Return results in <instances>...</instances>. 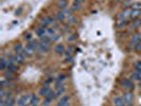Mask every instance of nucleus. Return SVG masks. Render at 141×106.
Returning <instances> with one entry per match:
<instances>
[{"label": "nucleus", "mask_w": 141, "mask_h": 106, "mask_svg": "<svg viewBox=\"0 0 141 106\" xmlns=\"http://www.w3.org/2000/svg\"><path fill=\"white\" fill-rule=\"evenodd\" d=\"M131 13H132L131 9H125L124 11H122L121 13L118 15L119 21H124L125 19H127V17H131Z\"/></svg>", "instance_id": "f257e3e1"}, {"label": "nucleus", "mask_w": 141, "mask_h": 106, "mask_svg": "<svg viewBox=\"0 0 141 106\" xmlns=\"http://www.w3.org/2000/svg\"><path fill=\"white\" fill-rule=\"evenodd\" d=\"M31 98H32V97L28 96V95L22 96V97H20V98L18 99V101H17V103H18V105H19V106H27V105L29 104V102L31 101Z\"/></svg>", "instance_id": "f03ea898"}, {"label": "nucleus", "mask_w": 141, "mask_h": 106, "mask_svg": "<svg viewBox=\"0 0 141 106\" xmlns=\"http://www.w3.org/2000/svg\"><path fill=\"white\" fill-rule=\"evenodd\" d=\"M141 40V35L139 33H136L133 35V37L131 39V43H130V47L131 48H135V46H136L139 42Z\"/></svg>", "instance_id": "7ed1b4c3"}, {"label": "nucleus", "mask_w": 141, "mask_h": 106, "mask_svg": "<svg viewBox=\"0 0 141 106\" xmlns=\"http://www.w3.org/2000/svg\"><path fill=\"white\" fill-rule=\"evenodd\" d=\"M114 104H115V106H125V102H124L123 97H119V96L115 97L114 98Z\"/></svg>", "instance_id": "20e7f679"}, {"label": "nucleus", "mask_w": 141, "mask_h": 106, "mask_svg": "<svg viewBox=\"0 0 141 106\" xmlns=\"http://www.w3.org/2000/svg\"><path fill=\"white\" fill-rule=\"evenodd\" d=\"M14 62H16L17 64H22L23 61H25V54L21 52V53H16L14 55Z\"/></svg>", "instance_id": "39448f33"}, {"label": "nucleus", "mask_w": 141, "mask_h": 106, "mask_svg": "<svg viewBox=\"0 0 141 106\" xmlns=\"http://www.w3.org/2000/svg\"><path fill=\"white\" fill-rule=\"evenodd\" d=\"M69 96L62 97L57 103V106H69Z\"/></svg>", "instance_id": "423d86ee"}, {"label": "nucleus", "mask_w": 141, "mask_h": 106, "mask_svg": "<svg viewBox=\"0 0 141 106\" xmlns=\"http://www.w3.org/2000/svg\"><path fill=\"white\" fill-rule=\"evenodd\" d=\"M121 84H122V86L124 87V88H126V89H133V83H132V81L131 80H127V79H124V80H122L121 81Z\"/></svg>", "instance_id": "0eeeda50"}, {"label": "nucleus", "mask_w": 141, "mask_h": 106, "mask_svg": "<svg viewBox=\"0 0 141 106\" xmlns=\"http://www.w3.org/2000/svg\"><path fill=\"white\" fill-rule=\"evenodd\" d=\"M51 89H50V87L49 86H44L40 88V90H39V95L40 96H44V97H47L50 93Z\"/></svg>", "instance_id": "6e6552de"}, {"label": "nucleus", "mask_w": 141, "mask_h": 106, "mask_svg": "<svg viewBox=\"0 0 141 106\" xmlns=\"http://www.w3.org/2000/svg\"><path fill=\"white\" fill-rule=\"evenodd\" d=\"M140 15H141V10L140 9H133L132 13H131V18H133L135 20V19H137Z\"/></svg>", "instance_id": "1a4fd4ad"}, {"label": "nucleus", "mask_w": 141, "mask_h": 106, "mask_svg": "<svg viewBox=\"0 0 141 106\" xmlns=\"http://www.w3.org/2000/svg\"><path fill=\"white\" fill-rule=\"evenodd\" d=\"M123 99H124V102L126 105H130L133 102V96H132L131 92H126L124 95V97H123Z\"/></svg>", "instance_id": "9d476101"}, {"label": "nucleus", "mask_w": 141, "mask_h": 106, "mask_svg": "<svg viewBox=\"0 0 141 106\" xmlns=\"http://www.w3.org/2000/svg\"><path fill=\"white\" fill-rule=\"evenodd\" d=\"M49 44H45V43H42L39 46H38V50L40 51V52H43V53H45V52H47L49 50Z\"/></svg>", "instance_id": "9b49d317"}, {"label": "nucleus", "mask_w": 141, "mask_h": 106, "mask_svg": "<svg viewBox=\"0 0 141 106\" xmlns=\"http://www.w3.org/2000/svg\"><path fill=\"white\" fill-rule=\"evenodd\" d=\"M22 53H23V54H25V56H32V55H33V53H34V50H33L32 48H30V47L28 46L26 49H23Z\"/></svg>", "instance_id": "f8f14e48"}, {"label": "nucleus", "mask_w": 141, "mask_h": 106, "mask_svg": "<svg viewBox=\"0 0 141 106\" xmlns=\"http://www.w3.org/2000/svg\"><path fill=\"white\" fill-rule=\"evenodd\" d=\"M53 21H54L53 18H51V17H45L42 20V25H43V27H46V26L50 25V23H52Z\"/></svg>", "instance_id": "ddd939ff"}, {"label": "nucleus", "mask_w": 141, "mask_h": 106, "mask_svg": "<svg viewBox=\"0 0 141 106\" xmlns=\"http://www.w3.org/2000/svg\"><path fill=\"white\" fill-rule=\"evenodd\" d=\"M46 32H47V29H46L45 27H40V28H38L37 30H36V34L38 35L39 37L45 36V35H46Z\"/></svg>", "instance_id": "4468645a"}, {"label": "nucleus", "mask_w": 141, "mask_h": 106, "mask_svg": "<svg viewBox=\"0 0 141 106\" xmlns=\"http://www.w3.org/2000/svg\"><path fill=\"white\" fill-rule=\"evenodd\" d=\"M65 18H66V14H65V12H64V10L58 12L57 15H56V19L60 20V21H64Z\"/></svg>", "instance_id": "2eb2a0df"}, {"label": "nucleus", "mask_w": 141, "mask_h": 106, "mask_svg": "<svg viewBox=\"0 0 141 106\" xmlns=\"http://www.w3.org/2000/svg\"><path fill=\"white\" fill-rule=\"evenodd\" d=\"M55 52L56 53H58V54H62V53H64L65 52V47H64V45H56V47H55Z\"/></svg>", "instance_id": "dca6fc26"}, {"label": "nucleus", "mask_w": 141, "mask_h": 106, "mask_svg": "<svg viewBox=\"0 0 141 106\" xmlns=\"http://www.w3.org/2000/svg\"><path fill=\"white\" fill-rule=\"evenodd\" d=\"M30 48H32L33 50H35V49H38V43L36 42V40H31L30 43H29V45H28Z\"/></svg>", "instance_id": "f3484780"}, {"label": "nucleus", "mask_w": 141, "mask_h": 106, "mask_svg": "<svg viewBox=\"0 0 141 106\" xmlns=\"http://www.w3.org/2000/svg\"><path fill=\"white\" fill-rule=\"evenodd\" d=\"M7 69H8V71H10V72H12V73H14L16 70H17V68H16V66H15V64L14 63H12V64H9L8 65V67H7Z\"/></svg>", "instance_id": "a211bd4d"}, {"label": "nucleus", "mask_w": 141, "mask_h": 106, "mask_svg": "<svg viewBox=\"0 0 141 106\" xmlns=\"http://www.w3.org/2000/svg\"><path fill=\"white\" fill-rule=\"evenodd\" d=\"M37 105H38V98L34 95L31 98V106H37Z\"/></svg>", "instance_id": "6ab92c4d"}, {"label": "nucleus", "mask_w": 141, "mask_h": 106, "mask_svg": "<svg viewBox=\"0 0 141 106\" xmlns=\"http://www.w3.org/2000/svg\"><path fill=\"white\" fill-rule=\"evenodd\" d=\"M57 5H58V7H60L61 9H65V8L67 7V1H66V0H58Z\"/></svg>", "instance_id": "aec40b11"}, {"label": "nucleus", "mask_w": 141, "mask_h": 106, "mask_svg": "<svg viewBox=\"0 0 141 106\" xmlns=\"http://www.w3.org/2000/svg\"><path fill=\"white\" fill-rule=\"evenodd\" d=\"M7 67H8V63H7V61H5L4 58H1V61H0V68H1V70H4Z\"/></svg>", "instance_id": "412c9836"}, {"label": "nucleus", "mask_w": 141, "mask_h": 106, "mask_svg": "<svg viewBox=\"0 0 141 106\" xmlns=\"http://www.w3.org/2000/svg\"><path fill=\"white\" fill-rule=\"evenodd\" d=\"M14 50H15V52H16V53H21V52L23 51V49H22V46H21L20 44L16 45V46H15V48H14Z\"/></svg>", "instance_id": "4be33fe9"}, {"label": "nucleus", "mask_w": 141, "mask_h": 106, "mask_svg": "<svg viewBox=\"0 0 141 106\" xmlns=\"http://www.w3.org/2000/svg\"><path fill=\"white\" fill-rule=\"evenodd\" d=\"M46 98H47V99H49V100H51V101H52V100H54V99L56 98V93H55V92L50 91V93H49V95L47 96Z\"/></svg>", "instance_id": "5701e85b"}, {"label": "nucleus", "mask_w": 141, "mask_h": 106, "mask_svg": "<svg viewBox=\"0 0 141 106\" xmlns=\"http://www.w3.org/2000/svg\"><path fill=\"white\" fill-rule=\"evenodd\" d=\"M140 26H141V19H135L133 23V28H138Z\"/></svg>", "instance_id": "b1692460"}, {"label": "nucleus", "mask_w": 141, "mask_h": 106, "mask_svg": "<svg viewBox=\"0 0 141 106\" xmlns=\"http://www.w3.org/2000/svg\"><path fill=\"white\" fill-rule=\"evenodd\" d=\"M61 36L60 35H57V34H53V35H51L50 36V39H51V42H56L57 39H60Z\"/></svg>", "instance_id": "393cba45"}, {"label": "nucleus", "mask_w": 141, "mask_h": 106, "mask_svg": "<svg viewBox=\"0 0 141 106\" xmlns=\"http://www.w3.org/2000/svg\"><path fill=\"white\" fill-rule=\"evenodd\" d=\"M126 23H127V21L126 20H124V21H119V23H118V29H123L125 26H126Z\"/></svg>", "instance_id": "a878e982"}, {"label": "nucleus", "mask_w": 141, "mask_h": 106, "mask_svg": "<svg viewBox=\"0 0 141 106\" xmlns=\"http://www.w3.org/2000/svg\"><path fill=\"white\" fill-rule=\"evenodd\" d=\"M134 66H135V68H136V70H140V71H141V62H140V61H138V62L135 63Z\"/></svg>", "instance_id": "bb28decb"}, {"label": "nucleus", "mask_w": 141, "mask_h": 106, "mask_svg": "<svg viewBox=\"0 0 141 106\" xmlns=\"http://www.w3.org/2000/svg\"><path fill=\"white\" fill-rule=\"evenodd\" d=\"M64 91H65V88H61V89H57V91L55 92L56 93V97H60L61 95H63V93H64Z\"/></svg>", "instance_id": "cd10ccee"}, {"label": "nucleus", "mask_w": 141, "mask_h": 106, "mask_svg": "<svg viewBox=\"0 0 141 106\" xmlns=\"http://www.w3.org/2000/svg\"><path fill=\"white\" fill-rule=\"evenodd\" d=\"M80 5H81V3H80L79 1H76V0H75V2L73 3L72 10H78V9H80Z\"/></svg>", "instance_id": "c85d7f7f"}, {"label": "nucleus", "mask_w": 141, "mask_h": 106, "mask_svg": "<svg viewBox=\"0 0 141 106\" xmlns=\"http://www.w3.org/2000/svg\"><path fill=\"white\" fill-rule=\"evenodd\" d=\"M13 76V73L12 72H10V71H8V72H5V74H4V78L7 79V80H11V78Z\"/></svg>", "instance_id": "c756f323"}, {"label": "nucleus", "mask_w": 141, "mask_h": 106, "mask_svg": "<svg viewBox=\"0 0 141 106\" xmlns=\"http://www.w3.org/2000/svg\"><path fill=\"white\" fill-rule=\"evenodd\" d=\"M135 50H136V51H138V52H140L141 51V40H140V42L136 45V46H135V48H134Z\"/></svg>", "instance_id": "7c9ffc66"}, {"label": "nucleus", "mask_w": 141, "mask_h": 106, "mask_svg": "<svg viewBox=\"0 0 141 106\" xmlns=\"http://www.w3.org/2000/svg\"><path fill=\"white\" fill-rule=\"evenodd\" d=\"M66 78H67V76H66L65 74H63V75H61L60 78L57 79V81H58V82H62V83H63V82L65 81V80H66Z\"/></svg>", "instance_id": "2f4dec72"}, {"label": "nucleus", "mask_w": 141, "mask_h": 106, "mask_svg": "<svg viewBox=\"0 0 141 106\" xmlns=\"http://www.w3.org/2000/svg\"><path fill=\"white\" fill-rule=\"evenodd\" d=\"M135 73H136L138 80L141 81V71H140V70H135Z\"/></svg>", "instance_id": "473e14b6"}, {"label": "nucleus", "mask_w": 141, "mask_h": 106, "mask_svg": "<svg viewBox=\"0 0 141 106\" xmlns=\"http://www.w3.org/2000/svg\"><path fill=\"white\" fill-rule=\"evenodd\" d=\"M74 21H75V18H74L73 16H69V17H68V22H69V23H73Z\"/></svg>", "instance_id": "72a5a7b5"}, {"label": "nucleus", "mask_w": 141, "mask_h": 106, "mask_svg": "<svg viewBox=\"0 0 141 106\" xmlns=\"http://www.w3.org/2000/svg\"><path fill=\"white\" fill-rule=\"evenodd\" d=\"M51 102H52L51 100H49V99H47V98H46V100H45V102H44V105H45V106H48V105H49V104H50Z\"/></svg>", "instance_id": "f704fd0d"}, {"label": "nucleus", "mask_w": 141, "mask_h": 106, "mask_svg": "<svg viewBox=\"0 0 141 106\" xmlns=\"http://www.w3.org/2000/svg\"><path fill=\"white\" fill-rule=\"evenodd\" d=\"M53 81H54V80L52 79V78H49V80L46 81V84H49V83H51V82H53Z\"/></svg>", "instance_id": "c9c22d12"}, {"label": "nucleus", "mask_w": 141, "mask_h": 106, "mask_svg": "<svg viewBox=\"0 0 141 106\" xmlns=\"http://www.w3.org/2000/svg\"><path fill=\"white\" fill-rule=\"evenodd\" d=\"M134 9H140L141 10V4H134Z\"/></svg>", "instance_id": "e433bc0d"}, {"label": "nucleus", "mask_w": 141, "mask_h": 106, "mask_svg": "<svg viewBox=\"0 0 141 106\" xmlns=\"http://www.w3.org/2000/svg\"><path fill=\"white\" fill-rule=\"evenodd\" d=\"M74 39H75V36H74V35H71V37L68 38L69 42H71V40H74Z\"/></svg>", "instance_id": "4c0bfd02"}, {"label": "nucleus", "mask_w": 141, "mask_h": 106, "mask_svg": "<svg viewBox=\"0 0 141 106\" xmlns=\"http://www.w3.org/2000/svg\"><path fill=\"white\" fill-rule=\"evenodd\" d=\"M25 38H26V39H30V38H31V34H27L26 36H25Z\"/></svg>", "instance_id": "58836bf2"}, {"label": "nucleus", "mask_w": 141, "mask_h": 106, "mask_svg": "<svg viewBox=\"0 0 141 106\" xmlns=\"http://www.w3.org/2000/svg\"><path fill=\"white\" fill-rule=\"evenodd\" d=\"M76 1H79V2L81 3V2H83V1H84V0H76Z\"/></svg>", "instance_id": "ea45409f"}, {"label": "nucleus", "mask_w": 141, "mask_h": 106, "mask_svg": "<svg viewBox=\"0 0 141 106\" xmlns=\"http://www.w3.org/2000/svg\"><path fill=\"white\" fill-rule=\"evenodd\" d=\"M127 106H133V105H132V104H130V105H127Z\"/></svg>", "instance_id": "a19ab883"}, {"label": "nucleus", "mask_w": 141, "mask_h": 106, "mask_svg": "<svg viewBox=\"0 0 141 106\" xmlns=\"http://www.w3.org/2000/svg\"><path fill=\"white\" fill-rule=\"evenodd\" d=\"M119 1H122V0H119Z\"/></svg>", "instance_id": "79ce46f5"}]
</instances>
